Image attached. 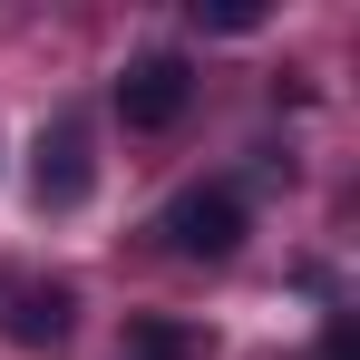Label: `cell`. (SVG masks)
Instances as JSON below:
<instances>
[{"label": "cell", "mask_w": 360, "mask_h": 360, "mask_svg": "<svg viewBox=\"0 0 360 360\" xmlns=\"http://www.w3.org/2000/svg\"><path fill=\"white\" fill-rule=\"evenodd\" d=\"M156 234H166V253H185V263H224L243 243V195L234 185H185L176 205L156 214Z\"/></svg>", "instance_id": "6da1fadb"}, {"label": "cell", "mask_w": 360, "mask_h": 360, "mask_svg": "<svg viewBox=\"0 0 360 360\" xmlns=\"http://www.w3.org/2000/svg\"><path fill=\"white\" fill-rule=\"evenodd\" d=\"M185 98H195V68H185L176 49H146V59L117 68V117L127 127H176Z\"/></svg>", "instance_id": "7a4b0ae2"}, {"label": "cell", "mask_w": 360, "mask_h": 360, "mask_svg": "<svg viewBox=\"0 0 360 360\" xmlns=\"http://www.w3.org/2000/svg\"><path fill=\"white\" fill-rule=\"evenodd\" d=\"M30 185H39V205H49V214L88 205L98 156H88V127H78V117H49V127H39V166H30Z\"/></svg>", "instance_id": "3957f363"}, {"label": "cell", "mask_w": 360, "mask_h": 360, "mask_svg": "<svg viewBox=\"0 0 360 360\" xmlns=\"http://www.w3.org/2000/svg\"><path fill=\"white\" fill-rule=\"evenodd\" d=\"M0 331H10L20 351H49V341H68V283H10Z\"/></svg>", "instance_id": "277c9868"}, {"label": "cell", "mask_w": 360, "mask_h": 360, "mask_svg": "<svg viewBox=\"0 0 360 360\" xmlns=\"http://www.w3.org/2000/svg\"><path fill=\"white\" fill-rule=\"evenodd\" d=\"M127 351H136V360H195V351H205V331H185V321H136Z\"/></svg>", "instance_id": "5b68a950"}, {"label": "cell", "mask_w": 360, "mask_h": 360, "mask_svg": "<svg viewBox=\"0 0 360 360\" xmlns=\"http://www.w3.org/2000/svg\"><path fill=\"white\" fill-rule=\"evenodd\" d=\"M195 20H205V30H263V0H195Z\"/></svg>", "instance_id": "8992f818"}, {"label": "cell", "mask_w": 360, "mask_h": 360, "mask_svg": "<svg viewBox=\"0 0 360 360\" xmlns=\"http://www.w3.org/2000/svg\"><path fill=\"white\" fill-rule=\"evenodd\" d=\"M321 360H360V331H351V321H331V331H321Z\"/></svg>", "instance_id": "52a82bcc"}]
</instances>
